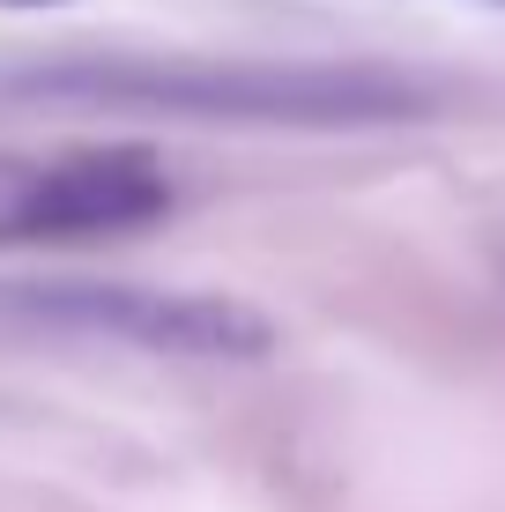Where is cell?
<instances>
[{"label":"cell","instance_id":"6da1fadb","mask_svg":"<svg viewBox=\"0 0 505 512\" xmlns=\"http://www.w3.org/2000/svg\"><path fill=\"white\" fill-rule=\"evenodd\" d=\"M0 97L82 112H171L231 127H387L416 119L424 90L387 67H283V60H60L0 75Z\"/></svg>","mask_w":505,"mask_h":512},{"label":"cell","instance_id":"7a4b0ae2","mask_svg":"<svg viewBox=\"0 0 505 512\" xmlns=\"http://www.w3.org/2000/svg\"><path fill=\"white\" fill-rule=\"evenodd\" d=\"M171 216L164 156L142 141L104 149H0V245L30 238H112Z\"/></svg>","mask_w":505,"mask_h":512},{"label":"cell","instance_id":"3957f363","mask_svg":"<svg viewBox=\"0 0 505 512\" xmlns=\"http://www.w3.org/2000/svg\"><path fill=\"white\" fill-rule=\"evenodd\" d=\"M8 305L60 334H104L156 357H268L275 327L216 290H149V282H8Z\"/></svg>","mask_w":505,"mask_h":512},{"label":"cell","instance_id":"277c9868","mask_svg":"<svg viewBox=\"0 0 505 512\" xmlns=\"http://www.w3.org/2000/svg\"><path fill=\"white\" fill-rule=\"evenodd\" d=\"M0 8H60V0H0Z\"/></svg>","mask_w":505,"mask_h":512}]
</instances>
